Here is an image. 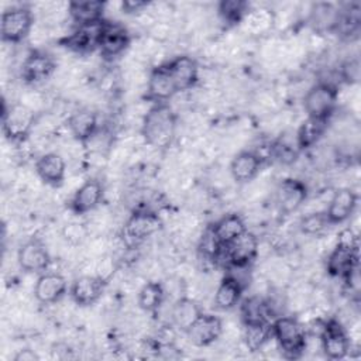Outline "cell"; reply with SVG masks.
<instances>
[{
    "label": "cell",
    "instance_id": "obj_1",
    "mask_svg": "<svg viewBox=\"0 0 361 361\" xmlns=\"http://www.w3.org/2000/svg\"><path fill=\"white\" fill-rule=\"evenodd\" d=\"M176 114L168 103H154L141 124V135L154 148H168L176 133Z\"/></svg>",
    "mask_w": 361,
    "mask_h": 361
},
{
    "label": "cell",
    "instance_id": "obj_2",
    "mask_svg": "<svg viewBox=\"0 0 361 361\" xmlns=\"http://www.w3.org/2000/svg\"><path fill=\"white\" fill-rule=\"evenodd\" d=\"M326 271L345 283L358 275V243L350 230L341 233L336 247L327 257Z\"/></svg>",
    "mask_w": 361,
    "mask_h": 361
},
{
    "label": "cell",
    "instance_id": "obj_3",
    "mask_svg": "<svg viewBox=\"0 0 361 361\" xmlns=\"http://www.w3.org/2000/svg\"><path fill=\"white\" fill-rule=\"evenodd\" d=\"M271 331L285 358L298 360L303 355L307 344L306 331L295 317L281 316L275 319L271 323Z\"/></svg>",
    "mask_w": 361,
    "mask_h": 361
},
{
    "label": "cell",
    "instance_id": "obj_4",
    "mask_svg": "<svg viewBox=\"0 0 361 361\" xmlns=\"http://www.w3.org/2000/svg\"><path fill=\"white\" fill-rule=\"evenodd\" d=\"M338 90L330 82H319L313 85L303 97V109L310 118L330 121L337 106Z\"/></svg>",
    "mask_w": 361,
    "mask_h": 361
},
{
    "label": "cell",
    "instance_id": "obj_5",
    "mask_svg": "<svg viewBox=\"0 0 361 361\" xmlns=\"http://www.w3.org/2000/svg\"><path fill=\"white\" fill-rule=\"evenodd\" d=\"M35 123L34 111L25 104L16 103L11 106H3L1 113V130L4 137L10 142L24 141Z\"/></svg>",
    "mask_w": 361,
    "mask_h": 361
},
{
    "label": "cell",
    "instance_id": "obj_6",
    "mask_svg": "<svg viewBox=\"0 0 361 361\" xmlns=\"http://www.w3.org/2000/svg\"><path fill=\"white\" fill-rule=\"evenodd\" d=\"M34 25V14L25 6H16L4 10L0 18L1 39L8 44L24 41Z\"/></svg>",
    "mask_w": 361,
    "mask_h": 361
},
{
    "label": "cell",
    "instance_id": "obj_7",
    "mask_svg": "<svg viewBox=\"0 0 361 361\" xmlns=\"http://www.w3.org/2000/svg\"><path fill=\"white\" fill-rule=\"evenodd\" d=\"M130 32L123 24L104 20L97 51L106 61H113L121 56L130 47Z\"/></svg>",
    "mask_w": 361,
    "mask_h": 361
},
{
    "label": "cell",
    "instance_id": "obj_8",
    "mask_svg": "<svg viewBox=\"0 0 361 361\" xmlns=\"http://www.w3.org/2000/svg\"><path fill=\"white\" fill-rule=\"evenodd\" d=\"M320 344L329 360H343L350 353V337L341 323L336 319L327 320L320 333Z\"/></svg>",
    "mask_w": 361,
    "mask_h": 361
},
{
    "label": "cell",
    "instance_id": "obj_9",
    "mask_svg": "<svg viewBox=\"0 0 361 361\" xmlns=\"http://www.w3.org/2000/svg\"><path fill=\"white\" fill-rule=\"evenodd\" d=\"M56 69L54 56L45 51H31L21 65V79L28 85L41 83L52 76Z\"/></svg>",
    "mask_w": 361,
    "mask_h": 361
},
{
    "label": "cell",
    "instance_id": "obj_10",
    "mask_svg": "<svg viewBox=\"0 0 361 361\" xmlns=\"http://www.w3.org/2000/svg\"><path fill=\"white\" fill-rule=\"evenodd\" d=\"M223 255L228 268H248L258 255V238L247 230L224 248Z\"/></svg>",
    "mask_w": 361,
    "mask_h": 361
},
{
    "label": "cell",
    "instance_id": "obj_11",
    "mask_svg": "<svg viewBox=\"0 0 361 361\" xmlns=\"http://www.w3.org/2000/svg\"><path fill=\"white\" fill-rule=\"evenodd\" d=\"M162 227L161 217L151 210L134 212L124 224V237L131 243H141L154 235Z\"/></svg>",
    "mask_w": 361,
    "mask_h": 361
},
{
    "label": "cell",
    "instance_id": "obj_12",
    "mask_svg": "<svg viewBox=\"0 0 361 361\" xmlns=\"http://www.w3.org/2000/svg\"><path fill=\"white\" fill-rule=\"evenodd\" d=\"M17 261L23 271L31 274H42L51 264V255L38 238H31L23 243L17 251Z\"/></svg>",
    "mask_w": 361,
    "mask_h": 361
},
{
    "label": "cell",
    "instance_id": "obj_13",
    "mask_svg": "<svg viewBox=\"0 0 361 361\" xmlns=\"http://www.w3.org/2000/svg\"><path fill=\"white\" fill-rule=\"evenodd\" d=\"M104 20L87 25H76V28L69 35L63 37L59 42L62 44V47L78 54L93 52L99 48Z\"/></svg>",
    "mask_w": 361,
    "mask_h": 361
},
{
    "label": "cell",
    "instance_id": "obj_14",
    "mask_svg": "<svg viewBox=\"0 0 361 361\" xmlns=\"http://www.w3.org/2000/svg\"><path fill=\"white\" fill-rule=\"evenodd\" d=\"M104 289L106 279L100 275H82L72 282L69 295L76 305L92 306L103 296Z\"/></svg>",
    "mask_w": 361,
    "mask_h": 361
},
{
    "label": "cell",
    "instance_id": "obj_15",
    "mask_svg": "<svg viewBox=\"0 0 361 361\" xmlns=\"http://www.w3.org/2000/svg\"><path fill=\"white\" fill-rule=\"evenodd\" d=\"M223 334V322L212 313H202L186 331V336L196 347H207L216 343Z\"/></svg>",
    "mask_w": 361,
    "mask_h": 361
},
{
    "label": "cell",
    "instance_id": "obj_16",
    "mask_svg": "<svg viewBox=\"0 0 361 361\" xmlns=\"http://www.w3.org/2000/svg\"><path fill=\"white\" fill-rule=\"evenodd\" d=\"M358 206V195L350 188H340L337 189L330 202L327 209L324 210L327 221L330 226L341 224L347 221L355 212Z\"/></svg>",
    "mask_w": 361,
    "mask_h": 361
},
{
    "label": "cell",
    "instance_id": "obj_17",
    "mask_svg": "<svg viewBox=\"0 0 361 361\" xmlns=\"http://www.w3.org/2000/svg\"><path fill=\"white\" fill-rule=\"evenodd\" d=\"M307 199V186L296 178H285L276 188V204L285 214L296 212Z\"/></svg>",
    "mask_w": 361,
    "mask_h": 361
},
{
    "label": "cell",
    "instance_id": "obj_18",
    "mask_svg": "<svg viewBox=\"0 0 361 361\" xmlns=\"http://www.w3.org/2000/svg\"><path fill=\"white\" fill-rule=\"evenodd\" d=\"M247 288V283L243 282L240 276H237L231 269L221 278L213 303L219 310H231L237 305H240L243 293Z\"/></svg>",
    "mask_w": 361,
    "mask_h": 361
},
{
    "label": "cell",
    "instance_id": "obj_19",
    "mask_svg": "<svg viewBox=\"0 0 361 361\" xmlns=\"http://www.w3.org/2000/svg\"><path fill=\"white\" fill-rule=\"evenodd\" d=\"M104 188L97 179L85 180L69 200V209L75 214H86L94 210L103 200Z\"/></svg>",
    "mask_w": 361,
    "mask_h": 361
},
{
    "label": "cell",
    "instance_id": "obj_20",
    "mask_svg": "<svg viewBox=\"0 0 361 361\" xmlns=\"http://www.w3.org/2000/svg\"><path fill=\"white\" fill-rule=\"evenodd\" d=\"M176 93L178 90L166 63L164 62L152 68L147 85V99L154 103H168Z\"/></svg>",
    "mask_w": 361,
    "mask_h": 361
},
{
    "label": "cell",
    "instance_id": "obj_21",
    "mask_svg": "<svg viewBox=\"0 0 361 361\" xmlns=\"http://www.w3.org/2000/svg\"><path fill=\"white\" fill-rule=\"evenodd\" d=\"M68 292V282L58 272H42L34 286V296L39 303L52 305L59 302Z\"/></svg>",
    "mask_w": 361,
    "mask_h": 361
},
{
    "label": "cell",
    "instance_id": "obj_22",
    "mask_svg": "<svg viewBox=\"0 0 361 361\" xmlns=\"http://www.w3.org/2000/svg\"><path fill=\"white\" fill-rule=\"evenodd\" d=\"M166 68L173 79L178 93L192 89L199 80L197 62L189 55H179L165 62Z\"/></svg>",
    "mask_w": 361,
    "mask_h": 361
},
{
    "label": "cell",
    "instance_id": "obj_23",
    "mask_svg": "<svg viewBox=\"0 0 361 361\" xmlns=\"http://www.w3.org/2000/svg\"><path fill=\"white\" fill-rule=\"evenodd\" d=\"M35 172L44 183L58 188L65 180L66 162L61 154L47 152L37 159Z\"/></svg>",
    "mask_w": 361,
    "mask_h": 361
},
{
    "label": "cell",
    "instance_id": "obj_24",
    "mask_svg": "<svg viewBox=\"0 0 361 361\" xmlns=\"http://www.w3.org/2000/svg\"><path fill=\"white\" fill-rule=\"evenodd\" d=\"M262 165V161L252 149H243L233 157L230 173L237 183H248L257 178Z\"/></svg>",
    "mask_w": 361,
    "mask_h": 361
},
{
    "label": "cell",
    "instance_id": "obj_25",
    "mask_svg": "<svg viewBox=\"0 0 361 361\" xmlns=\"http://www.w3.org/2000/svg\"><path fill=\"white\" fill-rule=\"evenodd\" d=\"M104 10L106 1L100 0H76L68 4L69 17L76 25H87L103 21Z\"/></svg>",
    "mask_w": 361,
    "mask_h": 361
},
{
    "label": "cell",
    "instance_id": "obj_26",
    "mask_svg": "<svg viewBox=\"0 0 361 361\" xmlns=\"http://www.w3.org/2000/svg\"><path fill=\"white\" fill-rule=\"evenodd\" d=\"M68 128L76 141L85 144L97 133V116L89 109H80L69 116Z\"/></svg>",
    "mask_w": 361,
    "mask_h": 361
},
{
    "label": "cell",
    "instance_id": "obj_27",
    "mask_svg": "<svg viewBox=\"0 0 361 361\" xmlns=\"http://www.w3.org/2000/svg\"><path fill=\"white\" fill-rule=\"evenodd\" d=\"M210 227H212L216 238L224 248L247 231L244 219L237 213H230V214L223 216L221 219L214 221Z\"/></svg>",
    "mask_w": 361,
    "mask_h": 361
},
{
    "label": "cell",
    "instance_id": "obj_28",
    "mask_svg": "<svg viewBox=\"0 0 361 361\" xmlns=\"http://www.w3.org/2000/svg\"><path fill=\"white\" fill-rule=\"evenodd\" d=\"M203 313L200 305L190 299V298H179L173 306H172V312H171V316H172V322L173 324L182 330L183 333H186L190 326L199 319V316Z\"/></svg>",
    "mask_w": 361,
    "mask_h": 361
},
{
    "label": "cell",
    "instance_id": "obj_29",
    "mask_svg": "<svg viewBox=\"0 0 361 361\" xmlns=\"http://www.w3.org/2000/svg\"><path fill=\"white\" fill-rule=\"evenodd\" d=\"M327 126H329V121L307 117L296 131L295 142L299 151H305L314 147L326 133Z\"/></svg>",
    "mask_w": 361,
    "mask_h": 361
},
{
    "label": "cell",
    "instance_id": "obj_30",
    "mask_svg": "<svg viewBox=\"0 0 361 361\" xmlns=\"http://www.w3.org/2000/svg\"><path fill=\"white\" fill-rule=\"evenodd\" d=\"M165 300V289L161 282L149 281L138 292V306L145 312L155 314Z\"/></svg>",
    "mask_w": 361,
    "mask_h": 361
},
{
    "label": "cell",
    "instance_id": "obj_31",
    "mask_svg": "<svg viewBox=\"0 0 361 361\" xmlns=\"http://www.w3.org/2000/svg\"><path fill=\"white\" fill-rule=\"evenodd\" d=\"M241 320L243 324H252V323H271L268 305L264 299L258 296H251L240 305Z\"/></svg>",
    "mask_w": 361,
    "mask_h": 361
},
{
    "label": "cell",
    "instance_id": "obj_32",
    "mask_svg": "<svg viewBox=\"0 0 361 361\" xmlns=\"http://www.w3.org/2000/svg\"><path fill=\"white\" fill-rule=\"evenodd\" d=\"M250 4L244 0H221L217 4V13L227 25H237L248 13Z\"/></svg>",
    "mask_w": 361,
    "mask_h": 361
},
{
    "label": "cell",
    "instance_id": "obj_33",
    "mask_svg": "<svg viewBox=\"0 0 361 361\" xmlns=\"http://www.w3.org/2000/svg\"><path fill=\"white\" fill-rule=\"evenodd\" d=\"M272 323V322H271ZM271 323L244 324V341L250 351H258L271 338Z\"/></svg>",
    "mask_w": 361,
    "mask_h": 361
},
{
    "label": "cell",
    "instance_id": "obj_34",
    "mask_svg": "<svg viewBox=\"0 0 361 361\" xmlns=\"http://www.w3.org/2000/svg\"><path fill=\"white\" fill-rule=\"evenodd\" d=\"M338 13L340 8L337 10L330 3H317L312 8V23L317 28L334 30L338 20Z\"/></svg>",
    "mask_w": 361,
    "mask_h": 361
},
{
    "label": "cell",
    "instance_id": "obj_35",
    "mask_svg": "<svg viewBox=\"0 0 361 361\" xmlns=\"http://www.w3.org/2000/svg\"><path fill=\"white\" fill-rule=\"evenodd\" d=\"M199 250H200L202 255L210 261H217V259H220V257H223L224 247L219 243V240L216 238L210 226L206 228V231L203 233V235L200 238Z\"/></svg>",
    "mask_w": 361,
    "mask_h": 361
},
{
    "label": "cell",
    "instance_id": "obj_36",
    "mask_svg": "<svg viewBox=\"0 0 361 361\" xmlns=\"http://www.w3.org/2000/svg\"><path fill=\"white\" fill-rule=\"evenodd\" d=\"M329 221L324 212H314L303 216L299 221V228L303 234L316 235L329 227Z\"/></svg>",
    "mask_w": 361,
    "mask_h": 361
},
{
    "label": "cell",
    "instance_id": "obj_37",
    "mask_svg": "<svg viewBox=\"0 0 361 361\" xmlns=\"http://www.w3.org/2000/svg\"><path fill=\"white\" fill-rule=\"evenodd\" d=\"M340 75H341V79L345 83H348V85L357 83L360 80V61H358V58H351V59L345 61L341 65Z\"/></svg>",
    "mask_w": 361,
    "mask_h": 361
},
{
    "label": "cell",
    "instance_id": "obj_38",
    "mask_svg": "<svg viewBox=\"0 0 361 361\" xmlns=\"http://www.w3.org/2000/svg\"><path fill=\"white\" fill-rule=\"evenodd\" d=\"M149 1H142V0H124L121 3V10L126 14H135L138 11H142L145 7H148Z\"/></svg>",
    "mask_w": 361,
    "mask_h": 361
},
{
    "label": "cell",
    "instance_id": "obj_39",
    "mask_svg": "<svg viewBox=\"0 0 361 361\" xmlns=\"http://www.w3.org/2000/svg\"><path fill=\"white\" fill-rule=\"evenodd\" d=\"M13 360L14 361H38L39 357L32 350L25 348V350H18V353L14 355Z\"/></svg>",
    "mask_w": 361,
    "mask_h": 361
},
{
    "label": "cell",
    "instance_id": "obj_40",
    "mask_svg": "<svg viewBox=\"0 0 361 361\" xmlns=\"http://www.w3.org/2000/svg\"><path fill=\"white\" fill-rule=\"evenodd\" d=\"M80 224H69L68 227H66V238H73V237H80L82 238V234H80V227H79Z\"/></svg>",
    "mask_w": 361,
    "mask_h": 361
}]
</instances>
